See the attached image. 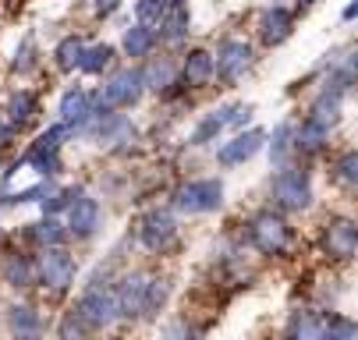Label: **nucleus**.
Masks as SVG:
<instances>
[{
    "label": "nucleus",
    "mask_w": 358,
    "mask_h": 340,
    "mask_svg": "<svg viewBox=\"0 0 358 340\" xmlns=\"http://www.w3.org/2000/svg\"><path fill=\"white\" fill-rule=\"evenodd\" d=\"M224 202V184L206 177V181H188L174 191V206L181 213H213Z\"/></svg>",
    "instance_id": "nucleus-1"
},
{
    "label": "nucleus",
    "mask_w": 358,
    "mask_h": 340,
    "mask_svg": "<svg viewBox=\"0 0 358 340\" xmlns=\"http://www.w3.org/2000/svg\"><path fill=\"white\" fill-rule=\"evenodd\" d=\"M273 199L280 209H305L313 202V184L301 167H284L273 177Z\"/></svg>",
    "instance_id": "nucleus-2"
},
{
    "label": "nucleus",
    "mask_w": 358,
    "mask_h": 340,
    "mask_svg": "<svg viewBox=\"0 0 358 340\" xmlns=\"http://www.w3.org/2000/svg\"><path fill=\"white\" fill-rule=\"evenodd\" d=\"M252 245L259 249L263 256H284L287 252V245H291V230H287V223L280 220V216H273V213H259L252 220Z\"/></svg>",
    "instance_id": "nucleus-3"
},
{
    "label": "nucleus",
    "mask_w": 358,
    "mask_h": 340,
    "mask_svg": "<svg viewBox=\"0 0 358 340\" xmlns=\"http://www.w3.org/2000/svg\"><path fill=\"white\" fill-rule=\"evenodd\" d=\"M142 71H117L107 85H103V100H99V107H107V110H114V107H131V103H138V96H142Z\"/></svg>",
    "instance_id": "nucleus-4"
},
{
    "label": "nucleus",
    "mask_w": 358,
    "mask_h": 340,
    "mask_svg": "<svg viewBox=\"0 0 358 340\" xmlns=\"http://www.w3.org/2000/svg\"><path fill=\"white\" fill-rule=\"evenodd\" d=\"M252 117V107L248 103H234V107H220V110H213L206 121H202L199 128H195V135H192V145H206V142H213L224 128H238V124H245Z\"/></svg>",
    "instance_id": "nucleus-5"
},
{
    "label": "nucleus",
    "mask_w": 358,
    "mask_h": 340,
    "mask_svg": "<svg viewBox=\"0 0 358 340\" xmlns=\"http://www.w3.org/2000/svg\"><path fill=\"white\" fill-rule=\"evenodd\" d=\"M39 276H43V283L54 290V295H61V290L75 280V263H71V256H64L61 245H46V252H43V259H39Z\"/></svg>",
    "instance_id": "nucleus-6"
},
{
    "label": "nucleus",
    "mask_w": 358,
    "mask_h": 340,
    "mask_svg": "<svg viewBox=\"0 0 358 340\" xmlns=\"http://www.w3.org/2000/svg\"><path fill=\"white\" fill-rule=\"evenodd\" d=\"M75 316L89 326V330H103L117 319V305H114V295L110 290H89V295L78 302Z\"/></svg>",
    "instance_id": "nucleus-7"
},
{
    "label": "nucleus",
    "mask_w": 358,
    "mask_h": 340,
    "mask_svg": "<svg viewBox=\"0 0 358 340\" xmlns=\"http://www.w3.org/2000/svg\"><path fill=\"white\" fill-rule=\"evenodd\" d=\"M252 64V50H248V43L241 39H227L220 43V50H217V61H213V71L224 78V82H238L245 75V68Z\"/></svg>",
    "instance_id": "nucleus-8"
},
{
    "label": "nucleus",
    "mask_w": 358,
    "mask_h": 340,
    "mask_svg": "<svg viewBox=\"0 0 358 340\" xmlns=\"http://www.w3.org/2000/svg\"><path fill=\"white\" fill-rule=\"evenodd\" d=\"M145 290H149V276H145V273H131V276L114 290L117 316H124V319L142 316V309H145Z\"/></svg>",
    "instance_id": "nucleus-9"
},
{
    "label": "nucleus",
    "mask_w": 358,
    "mask_h": 340,
    "mask_svg": "<svg viewBox=\"0 0 358 340\" xmlns=\"http://www.w3.org/2000/svg\"><path fill=\"white\" fill-rule=\"evenodd\" d=\"M174 237H178V227L167 213H149L142 220V245L149 252H167L174 245Z\"/></svg>",
    "instance_id": "nucleus-10"
},
{
    "label": "nucleus",
    "mask_w": 358,
    "mask_h": 340,
    "mask_svg": "<svg viewBox=\"0 0 358 340\" xmlns=\"http://www.w3.org/2000/svg\"><path fill=\"white\" fill-rule=\"evenodd\" d=\"M263 131L259 128H252V131H241V135H234L224 149L217 153V160L224 163V167H234V163H245V160H252L255 153L263 149Z\"/></svg>",
    "instance_id": "nucleus-11"
},
{
    "label": "nucleus",
    "mask_w": 358,
    "mask_h": 340,
    "mask_svg": "<svg viewBox=\"0 0 358 340\" xmlns=\"http://www.w3.org/2000/svg\"><path fill=\"white\" fill-rule=\"evenodd\" d=\"M355 245H358V230H355L351 220H334V223H327L323 249H327L334 259H351V256H355Z\"/></svg>",
    "instance_id": "nucleus-12"
},
{
    "label": "nucleus",
    "mask_w": 358,
    "mask_h": 340,
    "mask_svg": "<svg viewBox=\"0 0 358 340\" xmlns=\"http://www.w3.org/2000/svg\"><path fill=\"white\" fill-rule=\"evenodd\" d=\"M99 227V206L96 199H75L68 206V230L75 237H92Z\"/></svg>",
    "instance_id": "nucleus-13"
},
{
    "label": "nucleus",
    "mask_w": 358,
    "mask_h": 340,
    "mask_svg": "<svg viewBox=\"0 0 358 340\" xmlns=\"http://www.w3.org/2000/svg\"><path fill=\"white\" fill-rule=\"evenodd\" d=\"M259 36H263L266 46H280V43L291 36V11L270 8V11L263 15V22H259Z\"/></svg>",
    "instance_id": "nucleus-14"
},
{
    "label": "nucleus",
    "mask_w": 358,
    "mask_h": 340,
    "mask_svg": "<svg viewBox=\"0 0 358 340\" xmlns=\"http://www.w3.org/2000/svg\"><path fill=\"white\" fill-rule=\"evenodd\" d=\"M92 117V107H89V96L82 89H71L64 92V100H61V124L64 128H78Z\"/></svg>",
    "instance_id": "nucleus-15"
},
{
    "label": "nucleus",
    "mask_w": 358,
    "mask_h": 340,
    "mask_svg": "<svg viewBox=\"0 0 358 340\" xmlns=\"http://www.w3.org/2000/svg\"><path fill=\"white\" fill-rule=\"evenodd\" d=\"M181 71H185V82H188L192 89H199V85H206V82L213 78V57H210L206 50H192V54L185 57Z\"/></svg>",
    "instance_id": "nucleus-16"
},
{
    "label": "nucleus",
    "mask_w": 358,
    "mask_h": 340,
    "mask_svg": "<svg viewBox=\"0 0 358 340\" xmlns=\"http://www.w3.org/2000/svg\"><path fill=\"white\" fill-rule=\"evenodd\" d=\"M157 29H160V36H164L167 43L185 39V36H188V8H185V4H171V8L164 11V18L157 22Z\"/></svg>",
    "instance_id": "nucleus-17"
},
{
    "label": "nucleus",
    "mask_w": 358,
    "mask_h": 340,
    "mask_svg": "<svg viewBox=\"0 0 358 340\" xmlns=\"http://www.w3.org/2000/svg\"><path fill=\"white\" fill-rule=\"evenodd\" d=\"M287 333L301 337V340H320V337H327V319L316 316V312H294Z\"/></svg>",
    "instance_id": "nucleus-18"
},
{
    "label": "nucleus",
    "mask_w": 358,
    "mask_h": 340,
    "mask_svg": "<svg viewBox=\"0 0 358 340\" xmlns=\"http://www.w3.org/2000/svg\"><path fill=\"white\" fill-rule=\"evenodd\" d=\"M327 135H330V128H323V124H316V121L309 117V121H305V124L298 128V135H294V149L313 156V153H320V149H323Z\"/></svg>",
    "instance_id": "nucleus-19"
},
{
    "label": "nucleus",
    "mask_w": 358,
    "mask_h": 340,
    "mask_svg": "<svg viewBox=\"0 0 358 340\" xmlns=\"http://www.w3.org/2000/svg\"><path fill=\"white\" fill-rule=\"evenodd\" d=\"M309 117L316 124H323V128H334L337 117H341V92H323L320 100L313 103V114Z\"/></svg>",
    "instance_id": "nucleus-20"
},
{
    "label": "nucleus",
    "mask_w": 358,
    "mask_h": 340,
    "mask_svg": "<svg viewBox=\"0 0 358 340\" xmlns=\"http://www.w3.org/2000/svg\"><path fill=\"white\" fill-rule=\"evenodd\" d=\"M110 64H114V46H107V43H99V46H89V50H82V61H78V68H82V71H89V75L107 71Z\"/></svg>",
    "instance_id": "nucleus-21"
},
{
    "label": "nucleus",
    "mask_w": 358,
    "mask_h": 340,
    "mask_svg": "<svg viewBox=\"0 0 358 340\" xmlns=\"http://www.w3.org/2000/svg\"><path fill=\"white\" fill-rule=\"evenodd\" d=\"M152 39H157V36H152V29L138 22L135 29L124 32V54H128V57H145V54L152 50Z\"/></svg>",
    "instance_id": "nucleus-22"
},
{
    "label": "nucleus",
    "mask_w": 358,
    "mask_h": 340,
    "mask_svg": "<svg viewBox=\"0 0 358 340\" xmlns=\"http://www.w3.org/2000/svg\"><path fill=\"white\" fill-rule=\"evenodd\" d=\"M8 114H11V124L25 128V124L36 117V96H32V92H15L11 103H8Z\"/></svg>",
    "instance_id": "nucleus-23"
},
{
    "label": "nucleus",
    "mask_w": 358,
    "mask_h": 340,
    "mask_svg": "<svg viewBox=\"0 0 358 340\" xmlns=\"http://www.w3.org/2000/svg\"><path fill=\"white\" fill-rule=\"evenodd\" d=\"M142 85H149V89H167V85H174V64L171 61H152L145 71H142Z\"/></svg>",
    "instance_id": "nucleus-24"
},
{
    "label": "nucleus",
    "mask_w": 358,
    "mask_h": 340,
    "mask_svg": "<svg viewBox=\"0 0 358 340\" xmlns=\"http://www.w3.org/2000/svg\"><path fill=\"white\" fill-rule=\"evenodd\" d=\"M291 135H294V124H287V121L273 131V142H270V160H273L277 167H284V163H287V153L294 149Z\"/></svg>",
    "instance_id": "nucleus-25"
},
{
    "label": "nucleus",
    "mask_w": 358,
    "mask_h": 340,
    "mask_svg": "<svg viewBox=\"0 0 358 340\" xmlns=\"http://www.w3.org/2000/svg\"><path fill=\"white\" fill-rule=\"evenodd\" d=\"M4 276H8V283H15V287H29L32 283V263L25 259V256H11L8 263H4Z\"/></svg>",
    "instance_id": "nucleus-26"
},
{
    "label": "nucleus",
    "mask_w": 358,
    "mask_h": 340,
    "mask_svg": "<svg viewBox=\"0 0 358 340\" xmlns=\"http://www.w3.org/2000/svg\"><path fill=\"white\" fill-rule=\"evenodd\" d=\"M82 39H75V36H68L61 46H57V68L61 71H71V68H78V61H82Z\"/></svg>",
    "instance_id": "nucleus-27"
},
{
    "label": "nucleus",
    "mask_w": 358,
    "mask_h": 340,
    "mask_svg": "<svg viewBox=\"0 0 358 340\" xmlns=\"http://www.w3.org/2000/svg\"><path fill=\"white\" fill-rule=\"evenodd\" d=\"M167 8H171V0H138V22L142 25H157Z\"/></svg>",
    "instance_id": "nucleus-28"
},
{
    "label": "nucleus",
    "mask_w": 358,
    "mask_h": 340,
    "mask_svg": "<svg viewBox=\"0 0 358 340\" xmlns=\"http://www.w3.org/2000/svg\"><path fill=\"white\" fill-rule=\"evenodd\" d=\"M36 241H43V245H61L64 241V230H61V223L54 220V216H46L43 223H36Z\"/></svg>",
    "instance_id": "nucleus-29"
},
{
    "label": "nucleus",
    "mask_w": 358,
    "mask_h": 340,
    "mask_svg": "<svg viewBox=\"0 0 358 340\" xmlns=\"http://www.w3.org/2000/svg\"><path fill=\"white\" fill-rule=\"evenodd\" d=\"M11 326H15L18 333H36V330H39V319H36V312H32V309L15 305V309H11Z\"/></svg>",
    "instance_id": "nucleus-30"
},
{
    "label": "nucleus",
    "mask_w": 358,
    "mask_h": 340,
    "mask_svg": "<svg viewBox=\"0 0 358 340\" xmlns=\"http://www.w3.org/2000/svg\"><path fill=\"white\" fill-rule=\"evenodd\" d=\"M164 298H167V283L164 280H149V290H145V309H142V316H152L160 305H164Z\"/></svg>",
    "instance_id": "nucleus-31"
},
{
    "label": "nucleus",
    "mask_w": 358,
    "mask_h": 340,
    "mask_svg": "<svg viewBox=\"0 0 358 340\" xmlns=\"http://www.w3.org/2000/svg\"><path fill=\"white\" fill-rule=\"evenodd\" d=\"M337 174H341L344 184H355V181H358V156H355V153H344L341 163H337Z\"/></svg>",
    "instance_id": "nucleus-32"
},
{
    "label": "nucleus",
    "mask_w": 358,
    "mask_h": 340,
    "mask_svg": "<svg viewBox=\"0 0 358 340\" xmlns=\"http://www.w3.org/2000/svg\"><path fill=\"white\" fill-rule=\"evenodd\" d=\"M117 4H121V0H92L96 15H110V11H117Z\"/></svg>",
    "instance_id": "nucleus-33"
},
{
    "label": "nucleus",
    "mask_w": 358,
    "mask_h": 340,
    "mask_svg": "<svg viewBox=\"0 0 358 340\" xmlns=\"http://www.w3.org/2000/svg\"><path fill=\"white\" fill-rule=\"evenodd\" d=\"M298 4H313V0H298Z\"/></svg>",
    "instance_id": "nucleus-34"
}]
</instances>
